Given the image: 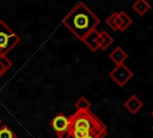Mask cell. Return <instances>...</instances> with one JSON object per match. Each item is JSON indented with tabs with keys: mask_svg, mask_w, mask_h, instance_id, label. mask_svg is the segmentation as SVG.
<instances>
[{
	"mask_svg": "<svg viewBox=\"0 0 153 138\" xmlns=\"http://www.w3.org/2000/svg\"><path fill=\"white\" fill-rule=\"evenodd\" d=\"M99 23V18L84 2H78L62 19V24L80 41L94 30Z\"/></svg>",
	"mask_w": 153,
	"mask_h": 138,
	"instance_id": "cell-1",
	"label": "cell"
},
{
	"mask_svg": "<svg viewBox=\"0 0 153 138\" xmlns=\"http://www.w3.org/2000/svg\"><path fill=\"white\" fill-rule=\"evenodd\" d=\"M69 128L81 130L91 133L96 138H104L108 134L106 126L92 113L88 110H76V113L68 116Z\"/></svg>",
	"mask_w": 153,
	"mask_h": 138,
	"instance_id": "cell-2",
	"label": "cell"
},
{
	"mask_svg": "<svg viewBox=\"0 0 153 138\" xmlns=\"http://www.w3.org/2000/svg\"><path fill=\"white\" fill-rule=\"evenodd\" d=\"M20 42V37L0 19V58H6L7 54Z\"/></svg>",
	"mask_w": 153,
	"mask_h": 138,
	"instance_id": "cell-3",
	"label": "cell"
},
{
	"mask_svg": "<svg viewBox=\"0 0 153 138\" xmlns=\"http://www.w3.org/2000/svg\"><path fill=\"white\" fill-rule=\"evenodd\" d=\"M109 76H110V78H111L118 86H124V85L131 79L133 72H131V70H130L128 66H126L124 64H122V65L115 66V67L110 71Z\"/></svg>",
	"mask_w": 153,
	"mask_h": 138,
	"instance_id": "cell-4",
	"label": "cell"
},
{
	"mask_svg": "<svg viewBox=\"0 0 153 138\" xmlns=\"http://www.w3.org/2000/svg\"><path fill=\"white\" fill-rule=\"evenodd\" d=\"M50 126H51V128H53L57 134L65 133V132H67L68 128H69L68 118H67L63 113H57V114L50 120Z\"/></svg>",
	"mask_w": 153,
	"mask_h": 138,
	"instance_id": "cell-5",
	"label": "cell"
},
{
	"mask_svg": "<svg viewBox=\"0 0 153 138\" xmlns=\"http://www.w3.org/2000/svg\"><path fill=\"white\" fill-rule=\"evenodd\" d=\"M142 101L137 97V96H135V95H131V96H129L126 101H124V107L130 112V113H133V114H136L141 108H142Z\"/></svg>",
	"mask_w": 153,
	"mask_h": 138,
	"instance_id": "cell-6",
	"label": "cell"
},
{
	"mask_svg": "<svg viewBox=\"0 0 153 138\" xmlns=\"http://www.w3.org/2000/svg\"><path fill=\"white\" fill-rule=\"evenodd\" d=\"M98 36H99V31L94 29L82 40V42L87 46V48H90V50L96 52L98 49Z\"/></svg>",
	"mask_w": 153,
	"mask_h": 138,
	"instance_id": "cell-7",
	"label": "cell"
},
{
	"mask_svg": "<svg viewBox=\"0 0 153 138\" xmlns=\"http://www.w3.org/2000/svg\"><path fill=\"white\" fill-rule=\"evenodd\" d=\"M109 58H110L111 61H114V62L116 64V66H117V65H122V64L127 60L128 54H127L121 47H117V48H115V49L109 54Z\"/></svg>",
	"mask_w": 153,
	"mask_h": 138,
	"instance_id": "cell-8",
	"label": "cell"
},
{
	"mask_svg": "<svg viewBox=\"0 0 153 138\" xmlns=\"http://www.w3.org/2000/svg\"><path fill=\"white\" fill-rule=\"evenodd\" d=\"M114 42V38L106 32V31H99V36H98V48L105 50L106 48H109V46Z\"/></svg>",
	"mask_w": 153,
	"mask_h": 138,
	"instance_id": "cell-9",
	"label": "cell"
},
{
	"mask_svg": "<svg viewBox=\"0 0 153 138\" xmlns=\"http://www.w3.org/2000/svg\"><path fill=\"white\" fill-rule=\"evenodd\" d=\"M149 7H151L147 1H145V0H137V1H135L133 4V10L140 16H143L149 10Z\"/></svg>",
	"mask_w": 153,
	"mask_h": 138,
	"instance_id": "cell-10",
	"label": "cell"
},
{
	"mask_svg": "<svg viewBox=\"0 0 153 138\" xmlns=\"http://www.w3.org/2000/svg\"><path fill=\"white\" fill-rule=\"evenodd\" d=\"M117 14H118V17H120V19H121V24H120V26H118V30H120V31H124V30L131 24V18H130L126 12H123V11L118 12Z\"/></svg>",
	"mask_w": 153,
	"mask_h": 138,
	"instance_id": "cell-11",
	"label": "cell"
},
{
	"mask_svg": "<svg viewBox=\"0 0 153 138\" xmlns=\"http://www.w3.org/2000/svg\"><path fill=\"white\" fill-rule=\"evenodd\" d=\"M106 24H108L114 31L118 30V26H120V24H121V19H120L117 12H114V13H111V14L109 16V18L106 19Z\"/></svg>",
	"mask_w": 153,
	"mask_h": 138,
	"instance_id": "cell-12",
	"label": "cell"
},
{
	"mask_svg": "<svg viewBox=\"0 0 153 138\" xmlns=\"http://www.w3.org/2000/svg\"><path fill=\"white\" fill-rule=\"evenodd\" d=\"M74 107L76 108V110H88L90 107H91V103H90V101H88L86 97L81 96V97L74 103Z\"/></svg>",
	"mask_w": 153,
	"mask_h": 138,
	"instance_id": "cell-13",
	"label": "cell"
},
{
	"mask_svg": "<svg viewBox=\"0 0 153 138\" xmlns=\"http://www.w3.org/2000/svg\"><path fill=\"white\" fill-rule=\"evenodd\" d=\"M12 67V61L6 56V58H0V78Z\"/></svg>",
	"mask_w": 153,
	"mask_h": 138,
	"instance_id": "cell-14",
	"label": "cell"
},
{
	"mask_svg": "<svg viewBox=\"0 0 153 138\" xmlns=\"http://www.w3.org/2000/svg\"><path fill=\"white\" fill-rule=\"evenodd\" d=\"M0 138H17V134L7 125H1L0 126Z\"/></svg>",
	"mask_w": 153,
	"mask_h": 138,
	"instance_id": "cell-15",
	"label": "cell"
},
{
	"mask_svg": "<svg viewBox=\"0 0 153 138\" xmlns=\"http://www.w3.org/2000/svg\"><path fill=\"white\" fill-rule=\"evenodd\" d=\"M86 138H96V137H94V136H87Z\"/></svg>",
	"mask_w": 153,
	"mask_h": 138,
	"instance_id": "cell-16",
	"label": "cell"
},
{
	"mask_svg": "<svg viewBox=\"0 0 153 138\" xmlns=\"http://www.w3.org/2000/svg\"><path fill=\"white\" fill-rule=\"evenodd\" d=\"M1 125H2V124H1V119H0V126H1Z\"/></svg>",
	"mask_w": 153,
	"mask_h": 138,
	"instance_id": "cell-17",
	"label": "cell"
},
{
	"mask_svg": "<svg viewBox=\"0 0 153 138\" xmlns=\"http://www.w3.org/2000/svg\"><path fill=\"white\" fill-rule=\"evenodd\" d=\"M152 116H153V110H152Z\"/></svg>",
	"mask_w": 153,
	"mask_h": 138,
	"instance_id": "cell-18",
	"label": "cell"
}]
</instances>
